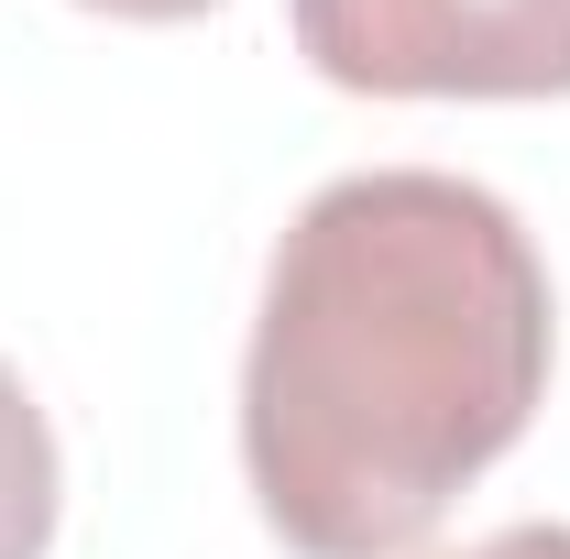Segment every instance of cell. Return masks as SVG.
<instances>
[{
	"instance_id": "obj_4",
	"label": "cell",
	"mask_w": 570,
	"mask_h": 559,
	"mask_svg": "<svg viewBox=\"0 0 570 559\" xmlns=\"http://www.w3.org/2000/svg\"><path fill=\"white\" fill-rule=\"evenodd\" d=\"M450 559H570V527L527 516V527H494V538H472V549H450Z\"/></svg>"
},
{
	"instance_id": "obj_1",
	"label": "cell",
	"mask_w": 570,
	"mask_h": 559,
	"mask_svg": "<svg viewBox=\"0 0 570 559\" xmlns=\"http://www.w3.org/2000/svg\"><path fill=\"white\" fill-rule=\"evenodd\" d=\"M549 264L494 187L330 176L285 219L242 351V483L296 559H406L549 406Z\"/></svg>"
},
{
	"instance_id": "obj_3",
	"label": "cell",
	"mask_w": 570,
	"mask_h": 559,
	"mask_svg": "<svg viewBox=\"0 0 570 559\" xmlns=\"http://www.w3.org/2000/svg\"><path fill=\"white\" fill-rule=\"evenodd\" d=\"M56 504H67L56 428L33 406V384L0 362V559H45L56 549Z\"/></svg>"
},
{
	"instance_id": "obj_2",
	"label": "cell",
	"mask_w": 570,
	"mask_h": 559,
	"mask_svg": "<svg viewBox=\"0 0 570 559\" xmlns=\"http://www.w3.org/2000/svg\"><path fill=\"white\" fill-rule=\"evenodd\" d=\"M352 99H570V0H285Z\"/></svg>"
},
{
	"instance_id": "obj_5",
	"label": "cell",
	"mask_w": 570,
	"mask_h": 559,
	"mask_svg": "<svg viewBox=\"0 0 570 559\" xmlns=\"http://www.w3.org/2000/svg\"><path fill=\"white\" fill-rule=\"evenodd\" d=\"M77 11H110V22H198L209 0H77Z\"/></svg>"
}]
</instances>
